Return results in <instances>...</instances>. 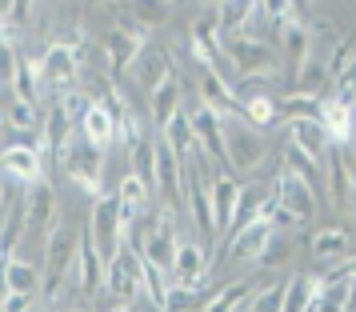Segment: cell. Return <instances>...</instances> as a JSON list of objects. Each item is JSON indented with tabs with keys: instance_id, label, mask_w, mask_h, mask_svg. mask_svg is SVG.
Here are the masks:
<instances>
[{
	"instance_id": "obj_1",
	"label": "cell",
	"mask_w": 356,
	"mask_h": 312,
	"mask_svg": "<svg viewBox=\"0 0 356 312\" xmlns=\"http://www.w3.org/2000/svg\"><path fill=\"white\" fill-rule=\"evenodd\" d=\"M220 132H225V165L236 176L257 172L264 161V140L257 136V124H248L241 113H228L220 116Z\"/></svg>"
},
{
	"instance_id": "obj_2",
	"label": "cell",
	"mask_w": 356,
	"mask_h": 312,
	"mask_svg": "<svg viewBox=\"0 0 356 312\" xmlns=\"http://www.w3.org/2000/svg\"><path fill=\"white\" fill-rule=\"evenodd\" d=\"M60 156H65L60 168H65V176L72 184H81L88 197H100L104 192V152L88 145L76 129H72V136H68V145Z\"/></svg>"
},
{
	"instance_id": "obj_3",
	"label": "cell",
	"mask_w": 356,
	"mask_h": 312,
	"mask_svg": "<svg viewBox=\"0 0 356 312\" xmlns=\"http://www.w3.org/2000/svg\"><path fill=\"white\" fill-rule=\"evenodd\" d=\"M220 52H225L232 68L241 72V76H276L280 72V60H276V52L257 40V36H241V33H220Z\"/></svg>"
},
{
	"instance_id": "obj_4",
	"label": "cell",
	"mask_w": 356,
	"mask_h": 312,
	"mask_svg": "<svg viewBox=\"0 0 356 312\" xmlns=\"http://www.w3.org/2000/svg\"><path fill=\"white\" fill-rule=\"evenodd\" d=\"M84 229H88V236H92V245H97V252H100V261L108 268V261H113L116 252H120V245H124V220H120V200H116V192H100Z\"/></svg>"
},
{
	"instance_id": "obj_5",
	"label": "cell",
	"mask_w": 356,
	"mask_h": 312,
	"mask_svg": "<svg viewBox=\"0 0 356 312\" xmlns=\"http://www.w3.org/2000/svg\"><path fill=\"white\" fill-rule=\"evenodd\" d=\"M76 236H81V232H72L68 224H56V229L44 236V296H49V304L60 296V284H65V277L72 272Z\"/></svg>"
},
{
	"instance_id": "obj_6",
	"label": "cell",
	"mask_w": 356,
	"mask_h": 312,
	"mask_svg": "<svg viewBox=\"0 0 356 312\" xmlns=\"http://www.w3.org/2000/svg\"><path fill=\"white\" fill-rule=\"evenodd\" d=\"M140 288V252H132V245L124 240L108 268H104V293L113 296L116 304H132V296Z\"/></svg>"
},
{
	"instance_id": "obj_7",
	"label": "cell",
	"mask_w": 356,
	"mask_h": 312,
	"mask_svg": "<svg viewBox=\"0 0 356 312\" xmlns=\"http://www.w3.org/2000/svg\"><path fill=\"white\" fill-rule=\"evenodd\" d=\"M81 81V60H76V49L72 44H49V52L40 56V84L49 92H68L72 84Z\"/></svg>"
},
{
	"instance_id": "obj_8",
	"label": "cell",
	"mask_w": 356,
	"mask_h": 312,
	"mask_svg": "<svg viewBox=\"0 0 356 312\" xmlns=\"http://www.w3.org/2000/svg\"><path fill=\"white\" fill-rule=\"evenodd\" d=\"M273 192H276V200H280V208L296 216V224H305V220L316 216V188H312L305 176H296V172H289V168H280Z\"/></svg>"
},
{
	"instance_id": "obj_9",
	"label": "cell",
	"mask_w": 356,
	"mask_h": 312,
	"mask_svg": "<svg viewBox=\"0 0 356 312\" xmlns=\"http://www.w3.org/2000/svg\"><path fill=\"white\" fill-rule=\"evenodd\" d=\"M209 200H212V232L216 240H225L232 232V220H236V204H241V184L232 176H212L209 181Z\"/></svg>"
},
{
	"instance_id": "obj_10",
	"label": "cell",
	"mask_w": 356,
	"mask_h": 312,
	"mask_svg": "<svg viewBox=\"0 0 356 312\" xmlns=\"http://www.w3.org/2000/svg\"><path fill=\"white\" fill-rule=\"evenodd\" d=\"M152 184L164 192L168 208H177L180 204V188H184V165H180L177 152L164 145L161 132H156V156H152Z\"/></svg>"
},
{
	"instance_id": "obj_11",
	"label": "cell",
	"mask_w": 356,
	"mask_h": 312,
	"mask_svg": "<svg viewBox=\"0 0 356 312\" xmlns=\"http://www.w3.org/2000/svg\"><path fill=\"white\" fill-rule=\"evenodd\" d=\"M129 72H132V84H136V88H145L148 97H152V92L172 76V56H168V49H161V44H145L140 56L132 60Z\"/></svg>"
},
{
	"instance_id": "obj_12",
	"label": "cell",
	"mask_w": 356,
	"mask_h": 312,
	"mask_svg": "<svg viewBox=\"0 0 356 312\" xmlns=\"http://www.w3.org/2000/svg\"><path fill=\"white\" fill-rule=\"evenodd\" d=\"M72 268H76L81 293L88 296V300L104 293V261H100V252H97V245H92L88 229H81V236H76V261H72Z\"/></svg>"
},
{
	"instance_id": "obj_13",
	"label": "cell",
	"mask_w": 356,
	"mask_h": 312,
	"mask_svg": "<svg viewBox=\"0 0 356 312\" xmlns=\"http://www.w3.org/2000/svg\"><path fill=\"white\" fill-rule=\"evenodd\" d=\"M209 268V248L204 240H177V252H172V277H177V288H196L200 277Z\"/></svg>"
},
{
	"instance_id": "obj_14",
	"label": "cell",
	"mask_w": 356,
	"mask_h": 312,
	"mask_svg": "<svg viewBox=\"0 0 356 312\" xmlns=\"http://www.w3.org/2000/svg\"><path fill=\"white\" fill-rule=\"evenodd\" d=\"M140 49H145V33H136V28H113V33L104 36V44H100L113 76H120L124 68H132V60L140 56Z\"/></svg>"
},
{
	"instance_id": "obj_15",
	"label": "cell",
	"mask_w": 356,
	"mask_h": 312,
	"mask_svg": "<svg viewBox=\"0 0 356 312\" xmlns=\"http://www.w3.org/2000/svg\"><path fill=\"white\" fill-rule=\"evenodd\" d=\"M316 124L324 129L328 140L348 145V140H353V132H356V116H353L348 104H340L337 97H328V100H316Z\"/></svg>"
},
{
	"instance_id": "obj_16",
	"label": "cell",
	"mask_w": 356,
	"mask_h": 312,
	"mask_svg": "<svg viewBox=\"0 0 356 312\" xmlns=\"http://www.w3.org/2000/svg\"><path fill=\"white\" fill-rule=\"evenodd\" d=\"M24 224L40 236H49L56 229V192L44 181L29 184V208H24Z\"/></svg>"
},
{
	"instance_id": "obj_17",
	"label": "cell",
	"mask_w": 356,
	"mask_h": 312,
	"mask_svg": "<svg viewBox=\"0 0 356 312\" xmlns=\"http://www.w3.org/2000/svg\"><path fill=\"white\" fill-rule=\"evenodd\" d=\"M193 120V136L196 145L204 148V156L225 161V132H220V113H212L209 104H196V113H188Z\"/></svg>"
},
{
	"instance_id": "obj_18",
	"label": "cell",
	"mask_w": 356,
	"mask_h": 312,
	"mask_svg": "<svg viewBox=\"0 0 356 312\" xmlns=\"http://www.w3.org/2000/svg\"><path fill=\"white\" fill-rule=\"evenodd\" d=\"M0 172L8 176V181H20V184H36L44 181V161H40V152L33 148H8L4 156H0Z\"/></svg>"
},
{
	"instance_id": "obj_19",
	"label": "cell",
	"mask_w": 356,
	"mask_h": 312,
	"mask_svg": "<svg viewBox=\"0 0 356 312\" xmlns=\"http://www.w3.org/2000/svg\"><path fill=\"white\" fill-rule=\"evenodd\" d=\"M76 132H81L84 140L92 148H100V152H108L113 148V140H116V116L104 108V104H88V113H84V120L76 124Z\"/></svg>"
},
{
	"instance_id": "obj_20",
	"label": "cell",
	"mask_w": 356,
	"mask_h": 312,
	"mask_svg": "<svg viewBox=\"0 0 356 312\" xmlns=\"http://www.w3.org/2000/svg\"><path fill=\"white\" fill-rule=\"evenodd\" d=\"M273 232H276L273 224H260V220L236 229L228 236V256H232V261H257L260 252H264V245L273 240Z\"/></svg>"
},
{
	"instance_id": "obj_21",
	"label": "cell",
	"mask_w": 356,
	"mask_h": 312,
	"mask_svg": "<svg viewBox=\"0 0 356 312\" xmlns=\"http://www.w3.org/2000/svg\"><path fill=\"white\" fill-rule=\"evenodd\" d=\"M289 140L305 156H312L316 165L324 161V152H328V136H324V129L316 124V116H292L289 120Z\"/></svg>"
},
{
	"instance_id": "obj_22",
	"label": "cell",
	"mask_w": 356,
	"mask_h": 312,
	"mask_svg": "<svg viewBox=\"0 0 356 312\" xmlns=\"http://www.w3.org/2000/svg\"><path fill=\"white\" fill-rule=\"evenodd\" d=\"M4 280H8V293H40V268L24 256H4Z\"/></svg>"
},
{
	"instance_id": "obj_23",
	"label": "cell",
	"mask_w": 356,
	"mask_h": 312,
	"mask_svg": "<svg viewBox=\"0 0 356 312\" xmlns=\"http://www.w3.org/2000/svg\"><path fill=\"white\" fill-rule=\"evenodd\" d=\"M172 116H180V84H177V76H168V81L152 92V124H156V132L168 129Z\"/></svg>"
},
{
	"instance_id": "obj_24",
	"label": "cell",
	"mask_w": 356,
	"mask_h": 312,
	"mask_svg": "<svg viewBox=\"0 0 356 312\" xmlns=\"http://www.w3.org/2000/svg\"><path fill=\"white\" fill-rule=\"evenodd\" d=\"M324 277H312V272H296L284 288V312H308L312 296L321 293Z\"/></svg>"
},
{
	"instance_id": "obj_25",
	"label": "cell",
	"mask_w": 356,
	"mask_h": 312,
	"mask_svg": "<svg viewBox=\"0 0 356 312\" xmlns=\"http://www.w3.org/2000/svg\"><path fill=\"white\" fill-rule=\"evenodd\" d=\"M168 4L172 0H129V17L140 33H148V28H161L168 20Z\"/></svg>"
},
{
	"instance_id": "obj_26",
	"label": "cell",
	"mask_w": 356,
	"mask_h": 312,
	"mask_svg": "<svg viewBox=\"0 0 356 312\" xmlns=\"http://www.w3.org/2000/svg\"><path fill=\"white\" fill-rule=\"evenodd\" d=\"M252 13H257V0H220L216 24H220V33H244Z\"/></svg>"
},
{
	"instance_id": "obj_27",
	"label": "cell",
	"mask_w": 356,
	"mask_h": 312,
	"mask_svg": "<svg viewBox=\"0 0 356 312\" xmlns=\"http://www.w3.org/2000/svg\"><path fill=\"white\" fill-rule=\"evenodd\" d=\"M40 60H29V56H20L17 60V81H13V92H17V100H29V104H36L40 100Z\"/></svg>"
},
{
	"instance_id": "obj_28",
	"label": "cell",
	"mask_w": 356,
	"mask_h": 312,
	"mask_svg": "<svg viewBox=\"0 0 356 312\" xmlns=\"http://www.w3.org/2000/svg\"><path fill=\"white\" fill-rule=\"evenodd\" d=\"M164 136V145L177 152L180 161H188V152L196 148V136H193V120H188V113H180V116H172V124L161 132Z\"/></svg>"
},
{
	"instance_id": "obj_29",
	"label": "cell",
	"mask_w": 356,
	"mask_h": 312,
	"mask_svg": "<svg viewBox=\"0 0 356 312\" xmlns=\"http://www.w3.org/2000/svg\"><path fill=\"white\" fill-rule=\"evenodd\" d=\"M348 252V232L344 229H321L312 236V256L316 261H340Z\"/></svg>"
},
{
	"instance_id": "obj_30",
	"label": "cell",
	"mask_w": 356,
	"mask_h": 312,
	"mask_svg": "<svg viewBox=\"0 0 356 312\" xmlns=\"http://www.w3.org/2000/svg\"><path fill=\"white\" fill-rule=\"evenodd\" d=\"M284 56L292 60V72L305 65L308 56V28L296 17H284Z\"/></svg>"
},
{
	"instance_id": "obj_31",
	"label": "cell",
	"mask_w": 356,
	"mask_h": 312,
	"mask_svg": "<svg viewBox=\"0 0 356 312\" xmlns=\"http://www.w3.org/2000/svg\"><path fill=\"white\" fill-rule=\"evenodd\" d=\"M248 300H252V284H248V280H236V284H228L225 293L212 296L204 312H241Z\"/></svg>"
},
{
	"instance_id": "obj_32",
	"label": "cell",
	"mask_w": 356,
	"mask_h": 312,
	"mask_svg": "<svg viewBox=\"0 0 356 312\" xmlns=\"http://www.w3.org/2000/svg\"><path fill=\"white\" fill-rule=\"evenodd\" d=\"M4 116H8V124L17 132H40V116H36V104H29V100H8V108H4Z\"/></svg>"
},
{
	"instance_id": "obj_33",
	"label": "cell",
	"mask_w": 356,
	"mask_h": 312,
	"mask_svg": "<svg viewBox=\"0 0 356 312\" xmlns=\"http://www.w3.org/2000/svg\"><path fill=\"white\" fill-rule=\"evenodd\" d=\"M241 108H244V120H248V124H257V129H268V124H273V116H276V104H273V97H268V92L244 100Z\"/></svg>"
},
{
	"instance_id": "obj_34",
	"label": "cell",
	"mask_w": 356,
	"mask_h": 312,
	"mask_svg": "<svg viewBox=\"0 0 356 312\" xmlns=\"http://www.w3.org/2000/svg\"><path fill=\"white\" fill-rule=\"evenodd\" d=\"M284 288H289V280L268 284L264 293H257L252 300H248V312H284Z\"/></svg>"
},
{
	"instance_id": "obj_35",
	"label": "cell",
	"mask_w": 356,
	"mask_h": 312,
	"mask_svg": "<svg viewBox=\"0 0 356 312\" xmlns=\"http://www.w3.org/2000/svg\"><path fill=\"white\" fill-rule=\"evenodd\" d=\"M284 168H289V172H296V176H305V181L312 184V188H316V176H321V165H316L312 156H305V152H300L296 145H289V161H284Z\"/></svg>"
},
{
	"instance_id": "obj_36",
	"label": "cell",
	"mask_w": 356,
	"mask_h": 312,
	"mask_svg": "<svg viewBox=\"0 0 356 312\" xmlns=\"http://www.w3.org/2000/svg\"><path fill=\"white\" fill-rule=\"evenodd\" d=\"M324 161H328V176H332V200L344 204L348 200V168H344V161L337 152H324Z\"/></svg>"
},
{
	"instance_id": "obj_37",
	"label": "cell",
	"mask_w": 356,
	"mask_h": 312,
	"mask_svg": "<svg viewBox=\"0 0 356 312\" xmlns=\"http://www.w3.org/2000/svg\"><path fill=\"white\" fill-rule=\"evenodd\" d=\"M332 97H337L340 104L356 108V60H353V65H344L337 72V92H332Z\"/></svg>"
},
{
	"instance_id": "obj_38",
	"label": "cell",
	"mask_w": 356,
	"mask_h": 312,
	"mask_svg": "<svg viewBox=\"0 0 356 312\" xmlns=\"http://www.w3.org/2000/svg\"><path fill=\"white\" fill-rule=\"evenodd\" d=\"M17 60H20V52L8 40H0V88H13V81H17Z\"/></svg>"
},
{
	"instance_id": "obj_39",
	"label": "cell",
	"mask_w": 356,
	"mask_h": 312,
	"mask_svg": "<svg viewBox=\"0 0 356 312\" xmlns=\"http://www.w3.org/2000/svg\"><path fill=\"white\" fill-rule=\"evenodd\" d=\"M33 304H36V296H29V293H8L4 300H0V312H33Z\"/></svg>"
},
{
	"instance_id": "obj_40",
	"label": "cell",
	"mask_w": 356,
	"mask_h": 312,
	"mask_svg": "<svg viewBox=\"0 0 356 312\" xmlns=\"http://www.w3.org/2000/svg\"><path fill=\"white\" fill-rule=\"evenodd\" d=\"M257 8L264 13V20H284V17H292V0H260Z\"/></svg>"
},
{
	"instance_id": "obj_41",
	"label": "cell",
	"mask_w": 356,
	"mask_h": 312,
	"mask_svg": "<svg viewBox=\"0 0 356 312\" xmlns=\"http://www.w3.org/2000/svg\"><path fill=\"white\" fill-rule=\"evenodd\" d=\"M33 4H36V0H13V20L24 24V20L33 17Z\"/></svg>"
},
{
	"instance_id": "obj_42",
	"label": "cell",
	"mask_w": 356,
	"mask_h": 312,
	"mask_svg": "<svg viewBox=\"0 0 356 312\" xmlns=\"http://www.w3.org/2000/svg\"><path fill=\"white\" fill-rule=\"evenodd\" d=\"M344 312H356V268L348 272V300H344Z\"/></svg>"
},
{
	"instance_id": "obj_43",
	"label": "cell",
	"mask_w": 356,
	"mask_h": 312,
	"mask_svg": "<svg viewBox=\"0 0 356 312\" xmlns=\"http://www.w3.org/2000/svg\"><path fill=\"white\" fill-rule=\"evenodd\" d=\"M13 20V0H0V24H8Z\"/></svg>"
},
{
	"instance_id": "obj_44",
	"label": "cell",
	"mask_w": 356,
	"mask_h": 312,
	"mask_svg": "<svg viewBox=\"0 0 356 312\" xmlns=\"http://www.w3.org/2000/svg\"><path fill=\"white\" fill-rule=\"evenodd\" d=\"M113 312H136V309H132V304H116Z\"/></svg>"
},
{
	"instance_id": "obj_45",
	"label": "cell",
	"mask_w": 356,
	"mask_h": 312,
	"mask_svg": "<svg viewBox=\"0 0 356 312\" xmlns=\"http://www.w3.org/2000/svg\"><path fill=\"white\" fill-rule=\"evenodd\" d=\"M0 208H4V192H0Z\"/></svg>"
}]
</instances>
